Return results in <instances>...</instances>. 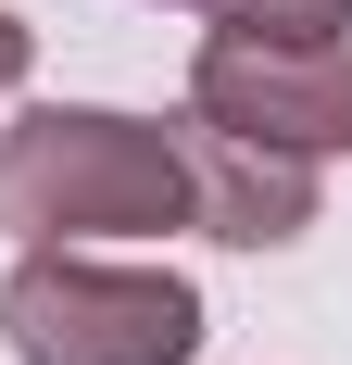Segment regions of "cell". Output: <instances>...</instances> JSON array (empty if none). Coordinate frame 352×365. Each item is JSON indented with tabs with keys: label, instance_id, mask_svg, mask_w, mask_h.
Here are the masks:
<instances>
[{
	"label": "cell",
	"instance_id": "3",
	"mask_svg": "<svg viewBox=\"0 0 352 365\" xmlns=\"http://www.w3.org/2000/svg\"><path fill=\"white\" fill-rule=\"evenodd\" d=\"M189 113L227 126V139L340 164L352 151V38H227L214 26L189 51Z\"/></svg>",
	"mask_w": 352,
	"mask_h": 365
},
{
	"label": "cell",
	"instance_id": "7",
	"mask_svg": "<svg viewBox=\"0 0 352 365\" xmlns=\"http://www.w3.org/2000/svg\"><path fill=\"white\" fill-rule=\"evenodd\" d=\"M176 13H202V0H176Z\"/></svg>",
	"mask_w": 352,
	"mask_h": 365
},
{
	"label": "cell",
	"instance_id": "5",
	"mask_svg": "<svg viewBox=\"0 0 352 365\" xmlns=\"http://www.w3.org/2000/svg\"><path fill=\"white\" fill-rule=\"evenodd\" d=\"M227 38H352V0H202Z\"/></svg>",
	"mask_w": 352,
	"mask_h": 365
},
{
	"label": "cell",
	"instance_id": "4",
	"mask_svg": "<svg viewBox=\"0 0 352 365\" xmlns=\"http://www.w3.org/2000/svg\"><path fill=\"white\" fill-rule=\"evenodd\" d=\"M176 151H189V240H227V252H289L315 227V164L264 139H227L202 113H176Z\"/></svg>",
	"mask_w": 352,
	"mask_h": 365
},
{
	"label": "cell",
	"instance_id": "2",
	"mask_svg": "<svg viewBox=\"0 0 352 365\" xmlns=\"http://www.w3.org/2000/svg\"><path fill=\"white\" fill-rule=\"evenodd\" d=\"M202 290L176 264H126V252H13L0 277V353L13 365H189L202 353Z\"/></svg>",
	"mask_w": 352,
	"mask_h": 365
},
{
	"label": "cell",
	"instance_id": "6",
	"mask_svg": "<svg viewBox=\"0 0 352 365\" xmlns=\"http://www.w3.org/2000/svg\"><path fill=\"white\" fill-rule=\"evenodd\" d=\"M26 76H38V26H26V13H0V101H13Z\"/></svg>",
	"mask_w": 352,
	"mask_h": 365
},
{
	"label": "cell",
	"instance_id": "1",
	"mask_svg": "<svg viewBox=\"0 0 352 365\" xmlns=\"http://www.w3.org/2000/svg\"><path fill=\"white\" fill-rule=\"evenodd\" d=\"M189 227V151L164 113L113 101H38L0 126V240L13 252H113Z\"/></svg>",
	"mask_w": 352,
	"mask_h": 365
}]
</instances>
